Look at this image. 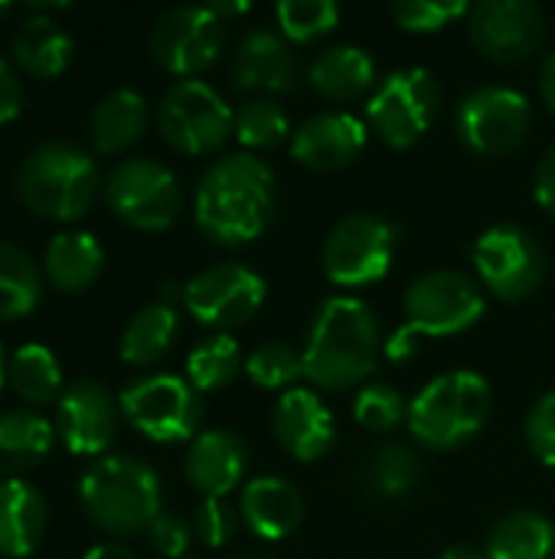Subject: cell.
<instances>
[{
    "label": "cell",
    "instance_id": "e0dca14e",
    "mask_svg": "<svg viewBox=\"0 0 555 559\" xmlns=\"http://www.w3.org/2000/svg\"><path fill=\"white\" fill-rule=\"evenodd\" d=\"M118 432V406L95 380H75L56 403V436L72 455H101Z\"/></svg>",
    "mask_w": 555,
    "mask_h": 559
},
{
    "label": "cell",
    "instance_id": "5bb4252c",
    "mask_svg": "<svg viewBox=\"0 0 555 559\" xmlns=\"http://www.w3.org/2000/svg\"><path fill=\"white\" fill-rule=\"evenodd\" d=\"M222 49V20L209 7L164 10L150 26V52L170 75L190 79L216 62Z\"/></svg>",
    "mask_w": 555,
    "mask_h": 559
},
{
    "label": "cell",
    "instance_id": "60d3db41",
    "mask_svg": "<svg viewBox=\"0 0 555 559\" xmlns=\"http://www.w3.org/2000/svg\"><path fill=\"white\" fill-rule=\"evenodd\" d=\"M527 445L543 465L555 468V390L533 403L527 416Z\"/></svg>",
    "mask_w": 555,
    "mask_h": 559
},
{
    "label": "cell",
    "instance_id": "44dd1931",
    "mask_svg": "<svg viewBox=\"0 0 555 559\" xmlns=\"http://www.w3.org/2000/svg\"><path fill=\"white\" fill-rule=\"evenodd\" d=\"M245 445L239 436L232 432H203L193 439L183 472L190 478V485L206 495V498H226L229 491L239 488L242 475H245Z\"/></svg>",
    "mask_w": 555,
    "mask_h": 559
},
{
    "label": "cell",
    "instance_id": "52a82bcc",
    "mask_svg": "<svg viewBox=\"0 0 555 559\" xmlns=\"http://www.w3.org/2000/svg\"><path fill=\"white\" fill-rule=\"evenodd\" d=\"M160 134L180 154H213L236 134V115L206 82L180 79L160 102Z\"/></svg>",
    "mask_w": 555,
    "mask_h": 559
},
{
    "label": "cell",
    "instance_id": "4fadbf2b",
    "mask_svg": "<svg viewBox=\"0 0 555 559\" xmlns=\"http://www.w3.org/2000/svg\"><path fill=\"white\" fill-rule=\"evenodd\" d=\"M530 131V102L500 85H487L471 92L458 108V134L461 141L484 157L514 154Z\"/></svg>",
    "mask_w": 555,
    "mask_h": 559
},
{
    "label": "cell",
    "instance_id": "9c48e42d",
    "mask_svg": "<svg viewBox=\"0 0 555 559\" xmlns=\"http://www.w3.org/2000/svg\"><path fill=\"white\" fill-rule=\"evenodd\" d=\"M105 200L121 223L144 233H160L170 229L173 219L180 216L183 193L177 177L164 164L147 157H131L108 174Z\"/></svg>",
    "mask_w": 555,
    "mask_h": 559
},
{
    "label": "cell",
    "instance_id": "7a4b0ae2",
    "mask_svg": "<svg viewBox=\"0 0 555 559\" xmlns=\"http://www.w3.org/2000/svg\"><path fill=\"white\" fill-rule=\"evenodd\" d=\"M383 354L379 321L370 305L360 298H327L314 314L307 347H304V377L321 390H350L363 383Z\"/></svg>",
    "mask_w": 555,
    "mask_h": 559
},
{
    "label": "cell",
    "instance_id": "ac0fdd59",
    "mask_svg": "<svg viewBox=\"0 0 555 559\" xmlns=\"http://www.w3.org/2000/svg\"><path fill=\"white\" fill-rule=\"evenodd\" d=\"M272 432L278 445L298 459V462H317L330 452L334 445V416L324 406V400L311 390H288L275 403L272 413Z\"/></svg>",
    "mask_w": 555,
    "mask_h": 559
},
{
    "label": "cell",
    "instance_id": "ffe728a7",
    "mask_svg": "<svg viewBox=\"0 0 555 559\" xmlns=\"http://www.w3.org/2000/svg\"><path fill=\"white\" fill-rule=\"evenodd\" d=\"M298 79L288 43L268 29H252L232 56V85L239 92H291Z\"/></svg>",
    "mask_w": 555,
    "mask_h": 559
},
{
    "label": "cell",
    "instance_id": "6da1fadb",
    "mask_svg": "<svg viewBox=\"0 0 555 559\" xmlns=\"http://www.w3.org/2000/svg\"><path fill=\"white\" fill-rule=\"evenodd\" d=\"M275 206V174L255 154H232L216 160L200 187L193 216L196 226L222 246H242L265 233Z\"/></svg>",
    "mask_w": 555,
    "mask_h": 559
},
{
    "label": "cell",
    "instance_id": "d6a6232c",
    "mask_svg": "<svg viewBox=\"0 0 555 559\" xmlns=\"http://www.w3.org/2000/svg\"><path fill=\"white\" fill-rule=\"evenodd\" d=\"M419 478H422V465L415 452L406 445H379L363 465L366 488L383 501L406 498L419 485Z\"/></svg>",
    "mask_w": 555,
    "mask_h": 559
},
{
    "label": "cell",
    "instance_id": "681fc988",
    "mask_svg": "<svg viewBox=\"0 0 555 559\" xmlns=\"http://www.w3.org/2000/svg\"><path fill=\"white\" fill-rule=\"evenodd\" d=\"M438 559H487V554H481L474 547H451V550H445Z\"/></svg>",
    "mask_w": 555,
    "mask_h": 559
},
{
    "label": "cell",
    "instance_id": "ba28073f",
    "mask_svg": "<svg viewBox=\"0 0 555 559\" xmlns=\"http://www.w3.org/2000/svg\"><path fill=\"white\" fill-rule=\"evenodd\" d=\"M121 413L144 439L173 445L193 439L203 416V403L200 393L190 386V380L154 373L124 386Z\"/></svg>",
    "mask_w": 555,
    "mask_h": 559
},
{
    "label": "cell",
    "instance_id": "f5cc1de1",
    "mask_svg": "<svg viewBox=\"0 0 555 559\" xmlns=\"http://www.w3.org/2000/svg\"><path fill=\"white\" fill-rule=\"evenodd\" d=\"M7 13H10V7H7V3H0V20H3Z\"/></svg>",
    "mask_w": 555,
    "mask_h": 559
},
{
    "label": "cell",
    "instance_id": "d6986e66",
    "mask_svg": "<svg viewBox=\"0 0 555 559\" xmlns=\"http://www.w3.org/2000/svg\"><path fill=\"white\" fill-rule=\"evenodd\" d=\"M366 147V124L350 111H324L307 118L291 138V157L311 170H340Z\"/></svg>",
    "mask_w": 555,
    "mask_h": 559
},
{
    "label": "cell",
    "instance_id": "ab89813d",
    "mask_svg": "<svg viewBox=\"0 0 555 559\" xmlns=\"http://www.w3.org/2000/svg\"><path fill=\"white\" fill-rule=\"evenodd\" d=\"M236 524H239V518L226 504V498H206L193 518V531L206 547H226L236 537Z\"/></svg>",
    "mask_w": 555,
    "mask_h": 559
},
{
    "label": "cell",
    "instance_id": "ee69618b",
    "mask_svg": "<svg viewBox=\"0 0 555 559\" xmlns=\"http://www.w3.org/2000/svg\"><path fill=\"white\" fill-rule=\"evenodd\" d=\"M20 102H23L20 79H16L13 66L0 52V124H7V121H13L20 115Z\"/></svg>",
    "mask_w": 555,
    "mask_h": 559
},
{
    "label": "cell",
    "instance_id": "f907efd6",
    "mask_svg": "<svg viewBox=\"0 0 555 559\" xmlns=\"http://www.w3.org/2000/svg\"><path fill=\"white\" fill-rule=\"evenodd\" d=\"M7 364H10V360H7V354H3V347H0V390L7 386Z\"/></svg>",
    "mask_w": 555,
    "mask_h": 559
},
{
    "label": "cell",
    "instance_id": "3957f363",
    "mask_svg": "<svg viewBox=\"0 0 555 559\" xmlns=\"http://www.w3.org/2000/svg\"><path fill=\"white\" fill-rule=\"evenodd\" d=\"M16 193L29 213L72 223L82 219L95 203L98 167L82 147L69 141H46L23 157L16 170Z\"/></svg>",
    "mask_w": 555,
    "mask_h": 559
},
{
    "label": "cell",
    "instance_id": "7c38bea8",
    "mask_svg": "<svg viewBox=\"0 0 555 559\" xmlns=\"http://www.w3.org/2000/svg\"><path fill=\"white\" fill-rule=\"evenodd\" d=\"M484 314L481 288L461 272H429L406 292V324L422 337H451Z\"/></svg>",
    "mask_w": 555,
    "mask_h": 559
},
{
    "label": "cell",
    "instance_id": "4dcf8cb0",
    "mask_svg": "<svg viewBox=\"0 0 555 559\" xmlns=\"http://www.w3.org/2000/svg\"><path fill=\"white\" fill-rule=\"evenodd\" d=\"M7 383L29 406L59 403V396H62V370H59L56 354L49 347H43V344L16 347L10 364H7Z\"/></svg>",
    "mask_w": 555,
    "mask_h": 559
},
{
    "label": "cell",
    "instance_id": "7dc6e473",
    "mask_svg": "<svg viewBox=\"0 0 555 559\" xmlns=\"http://www.w3.org/2000/svg\"><path fill=\"white\" fill-rule=\"evenodd\" d=\"M82 559H134L131 550H124V547H114V544H105V547H95V550H88Z\"/></svg>",
    "mask_w": 555,
    "mask_h": 559
},
{
    "label": "cell",
    "instance_id": "bcb514c9",
    "mask_svg": "<svg viewBox=\"0 0 555 559\" xmlns=\"http://www.w3.org/2000/svg\"><path fill=\"white\" fill-rule=\"evenodd\" d=\"M540 88H543V98L550 105V111H555V52L543 62V72H540Z\"/></svg>",
    "mask_w": 555,
    "mask_h": 559
},
{
    "label": "cell",
    "instance_id": "9a60e30c",
    "mask_svg": "<svg viewBox=\"0 0 555 559\" xmlns=\"http://www.w3.org/2000/svg\"><path fill=\"white\" fill-rule=\"evenodd\" d=\"M186 311L206 328H239L265 301V282L245 265H213L193 275L180 292Z\"/></svg>",
    "mask_w": 555,
    "mask_h": 559
},
{
    "label": "cell",
    "instance_id": "c3c4849f",
    "mask_svg": "<svg viewBox=\"0 0 555 559\" xmlns=\"http://www.w3.org/2000/svg\"><path fill=\"white\" fill-rule=\"evenodd\" d=\"M209 10L222 20V16H239L249 10V3H209Z\"/></svg>",
    "mask_w": 555,
    "mask_h": 559
},
{
    "label": "cell",
    "instance_id": "5b68a950",
    "mask_svg": "<svg viewBox=\"0 0 555 559\" xmlns=\"http://www.w3.org/2000/svg\"><path fill=\"white\" fill-rule=\"evenodd\" d=\"M491 403V386L481 373H442L409 403V429L425 449H458L484 429Z\"/></svg>",
    "mask_w": 555,
    "mask_h": 559
},
{
    "label": "cell",
    "instance_id": "7402d4cb",
    "mask_svg": "<svg viewBox=\"0 0 555 559\" xmlns=\"http://www.w3.org/2000/svg\"><path fill=\"white\" fill-rule=\"evenodd\" d=\"M242 521L262 540H285L298 531L304 518V504L294 485L281 478H255L245 485L239 501Z\"/></svg>",
    "mask_w": 555,
    "mask_h": 559
},
{
    "label": "cell",
    "instance_id": "f35d334b",
    "mask_svg": "<svg viewBox=\"0 0 555 559\" xmlns=\"http://www.w3.org/2000/svg\"><path fill=\"white\" fill-rule=\"evenodd\" d=\"M468 13L471 7L461 0H406L393 7V16L406 33H438Z\"/></svg>",
    "mask_w": 555,
    "mask_h": 559
},
{
    "label": "cell",
    "instance_id": "836d02e7",
    "mask_svg": "<svg viewBox=\"0 0 555 559\" xmlns=\"http://www.w3.org/2000/svg\"><path fill=\"white\" fill-rule=\"evenodd\" d=\"M239 367H242V354L229 334L206 337L186 357V377L196 393H213V390L229 386L236 380Z\"/></svg>",
    "mask_w": 555,
    "mask_h": 559
},
{
    "label": "cell",
    "instance_id": "816d5d0a",
    "mask_svg": "<svg viewBox=\"0 0 555 559\" xmlns=\"http://www.w3.org/2000/svg\"><path fill=\"white\" fill-rule=\"evenodd\" d=\"M236 559H272V557H262V554H242V557Z\"/></svg>",
    "mask_w": 555,
    "mask_h": 559
},
{
    "label": "cell",
    "instance_id": "f546056e",
    "mask_svg": "<svg viewBox=\"0 0 555 559\" xmlns=\"http://www.w3.org/2000/svg\"><path fill=\"white\" fill-rule=\"evenodd\" d=\"M487 559H553L555 527L533 511L507 514L487 537Z\"/></svg>",
    "mask_w": 555,
    "mask_h": 559
},
{
    "label": "cell",
    "instance_id": "d4e9b609",
    "mask_svg": "<svg viewBox=\"0 0 555 559\" xmlns=\"http://www.w3.org/2000/svg\"><path fill=\"white\" fill-rule=\"evenodd\" d=\"M56 426L39 413L0 416V478H20L43 465L52 452Z\"/></svg>",
    "mask_w": 555,
    "mask_h": 559
},
{
    "label": "cell",
    "instance_id": "b9f144b4",
    "mask_svg": "<svg viewBox=\"0 0 555 559\" xmlns=\"http://www.w3.org/2000/svg\"><path fill=\"white\" fill-rule=\"evenodd\" d=\"M150 547L167 559H183L190 547V527L177 518V514H160L150 527H147Z\"/></svg>",
    "mask_w": 555,
    "mask_h": 559
},
{
    "label": "cell",
    "instance_id": "484cf974",
    "mask_svg": "<svg viewBox=\"0 0 555 559\" xmlns=\"http://www.w3.org/2000/svg\"><path fill=\"white\" fill-rule=\"evenodd\" d=\"M13 59L36 79H56L72 62V36L46 13H33L13 33Z\"/></svg>",
    "mask_w": 555,
    "mask_h": 559
},
{
    "label": "cell",
    "instance_id": "8d00e7d4",
    "mask_svg": "<svg viewBox=\"0 0 555 559\" xmlns=\"http://www.w3.org/2000/svg\"><path fill=\"white\" fill-rule=\"evenodd\" d=\"M236 138L249 151L275 147V144H281L288 138V115L281 111V105L255 98V102L239 108V115H236Z\"/></svg>",
    "mask_w": 555,
    "mask_h": 559
},
{
    "label": "cell",
    "instance_id": "2e32d148",
    "mask_svg": "<svg viewBox=\"0 0 555 559\" xmlns=\"http://www.w3.org/2000/svg\"><path fill=\"white\" fill-rule=\"evenodd\" d=\"M474 46L494 62H520L533 56L546 36V20L536 3L484 0L468 13Z\"/></svg>",
    "mask_w": 555,
    "mask_h": 559
},
{
    "label": "cell",
    "instance_id": "30bf717a",
    "mask_svg": "<svg viewBox=\"0 0 555 559\" xmlns=\"http://www.w3.org/2000/svg\"><path fill=\"white\" fill-rule=\"evenodd\" d=\"M396 229L370 213H350L327 233L324 272L340 288H363L386 278L393 265Z\"/></svg>",
    "mask_w": 555,
    "mask_h": 559
},
{
    "label": "cell",
    "instance_id": "e575fe53",
    "mask_svg": "<svg viewBox=\"0 0 555 559\" xmlns=\"http://www.w3.org/2000/svg\"><path fill=\"white\" fill-rule=\"evenodd\" d=\"M275 13L285 39L291 43H314L327 36L340 20V7L334 0H285Z\"/></svg>",
    "mask_w": 555,
    "mask_h": 559
},
{
    "label": "cell",
    "instance_id": "1f68e13d",
    "mask_svg": "<svg viewBox=\"0 0 555 559\" xmlns=\"http://www.w3.org/2000/svg\"><path fill=\"white\" fill-rule=\"evenodd\" d=\"M43 298V275L36 262L0 239V321L26 318Z\"/></svg>",
    "mask_w": 555,
    "mask_h": 559
},
{
    "label": "cell",
    "instance_id": "8fae6325",
    "mask_svg": "<svg viewBox=\"0 0 555 559\" xmlns=\"http://www.w3.org/2000/svg\"><path fill=\"white\" fill-rule=\"evenodd\" d=\"M471 255L484 288H491L500 301H523L546 278V252L520 226L487 229L474 242Z\"/></svg>",
    "mask_w": 555,
    "mask_h": 559
},
{
    "label": "cell",
    "instance_id": "83f0119b",
    "mask_svg": "<svg viewBox=\"0 0 555 559\" xmlns=\"http://www.w3.org/2000/svg\"><path fill=\"white\" fill-rule=\"evenodd\" d=\"M147 128V102L134 88L105 95L92 115V141L101 154H121L141 141Z\"/></svg>",
    "mask_w": 555,
    "mask_h": 559
},
{
    "label": "cell",
    "instance_id": "4316f807",
    "mask_svg": "<svg viewBox=\"0 0 555 559\" xmlns=\"http://www.w3.org/2000/svg\"><path fill=\"white\" fill-rule=\"evenodd\" d=\"M311 85L330 102H350L373 88L376 62L360 46H334L321 52L311 66Z\"/></svg>",
    "mask_w": 555,
    "mask_h": 559
},
{
    "label": "cell",
    "instance_id": "277c9868",
    "mask_svg": "<svg viewBox=\"0 0 555 559\" xmlns=\"http://www.w3.org/2000/svg\"><path fill=\"white\" fill-rule=\"evenodd\" d=\"M85 514L114 537L147 531L160 511V481L150 465L131 455L98 459L79 481Z\"/></svg>",
    "mask_w": 555,
    "mask_h": 559
},
{
    "label": "cell",
    "instance_id": "f1b7e54d",
    "mask_svg": "<svg viewBox=\"0 0 555 559\" xmlns=\"http://www.w3.org/2000/svg\"><path fill=\"white\" fill-rule=\"evenodd\" d=\"M177 328H180V321H177V308L170 301L141 308L121 334V347H118L121 360L131 367H154L173 347Z\"/></svg>",
    "mask_w": 555,
    "mask_h": 559
},
{
    "label": "cell",
    "instance_id": "8992f818",
    "mask_svg": "<svg viewBox=\"0 0 555 559\" xmlns=\"http://www.w3.org/2000/svg\"><path fill=\"white\" fill-rule=\"evenodd\" d=\"M442 108V88L429 69H399L370 95L366 118L373 131L396 151H409L429 134Z\"/></svg>",
    "mask_w": 555,
    "mask_h": 559
},
{
    "label": "cell",
    "instance_id": "74e56055",
    "mask_svg": "<svg viewBox=\"0 0 555 559\" xmlns=\"http://www.w3.org/2000/svg\"><path fill=\"white\" fill-rule=\"evenodd\" d=\"M353 416L363 429L373 432H393L402 423H409V403L402 400L399 390L386 386V383H373L363 386L353 400Z\"/></svg>",
    "mask_w": 555,
    "mask_h": 559
},
{
    "label": "cell",
    "instance_id": "cb8c5ba5",
    "mask_svg": "<svg viewBox=\"0 0 555 559\" xmlns=\"http://www.w3.org/2000/svg\"><path fill=\"white\" fill-rule=\"evenodd\" d=\"M105 265V249L92 233L82 229H69V233H56L46 246L43 255V272L49 278L52 288L59 292H85Z\"/></svg>",
    "mask_w": 555,
    "mask_h": 559
},
{
    "label": "cell",
    "instance_id": "d590c367",
    "mask_svg": "<svg viewBox=\"0 0 555 559\" xmlns=\"http://www.w3.org/2000/svg\"><path fill=\"white\" fill-rule=\"evenodd\" d=\"M245 373L262 390H285L298 377H304V357L298 350H291L288 344H281V341H268V344H262V347H255L249 354Z\"/></svg>",
    "mask_w": 555,
    "mask_h": 559
},
{
    "label": "cell",
    "instance_id": "f6af8a7d",
    "mask_svg": "<svg viewBox=\"0 0 555 559\" xmlns=\"http://www.w3.org/2000/svg\"><path fill=\"white\" fill-rule=\"evenodd\" d=\"M533 193H536V203H540L543 210H550L555 216V144L546 151V157H543L540 167H536Z\"/></svg>",
    "mask_w": 555,
    "mask_h": 559
},
{
    "label": "cell",
    "instance_id": "603a6c76",
    "mask_svg": "<svg viewBox=\"0 0 555 559\" xmlns=\"http://www.w3.org/2000/svg\"><path fill=\"white\" fill-rule=\"evenodd\" d=\"M46 534V501L43 495L23 481H0V557H29Z\"/></svg>",
    "mask_w": 555,
    "mask_h": 559
},
{
    "label": "cell",
    "instance_id": "7bdbcfd3",
    "mask_svg": "<svg viewBox=\"0 0 555 559\" xmlns=\"http://www.w3.org/2000/svg\"><path fill=\"white\" fill-rule=\"evenodd\" d=\"M383 354H386V360H393V364H412V360L422 354V334H419L412 324H402L399 331H393V334L383 341Z\"/></svg>",
    "mask_w": 555,
    "mask_h": 559
}]
</instances>
